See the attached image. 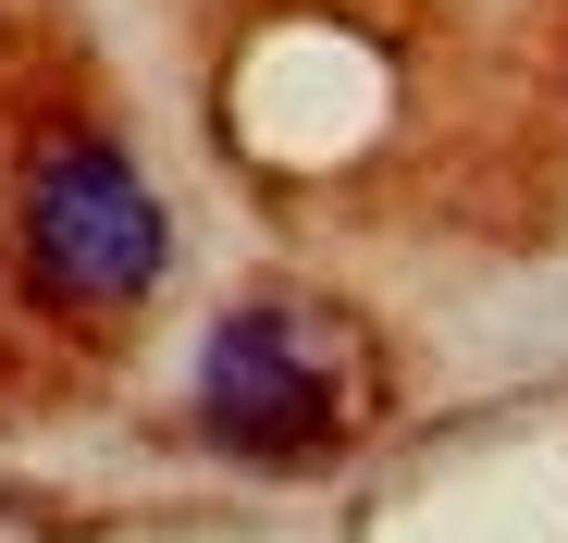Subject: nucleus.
Here are the masks:
<instances>
[{
    "mask_svg": "<svg viewBox=\"0 0 568 543\" xmlns=\"http://www.w3.org/2000/svg\"><path fill=\"white\" fill-rule=\"evenodd\" d=\"M199 432L260 458V470L334 458L358 420H346V371H334L322 321L310 309H223L199 346Z\"/></svg>",
    "mask_w": 568,
    "mask_h": 543,
    "instance_id": "nucleus-2",
    "label": "nucleus"
},
{
    "mask_svg": "<svg viewBox=\"0 0 568 543\" xmlns=\"http://www.w3.org/2000/svg\"><path fill=\"white\" fill-rule=\"evenodd\" d=\"M13 235H26V285L50 309H87V321H112L161 285V259H173V223L149 198V173L124 161V136H50L26 161V186H13Z\"/></svg>",
    "mask_w": 568,
    "mask_h": 543,
    "instance_id": "nucleus-1",
    "label": "nucleus"
}]
</instances>
